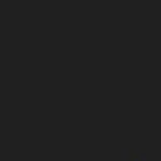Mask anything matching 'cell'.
I'll list each match as a JSON object with an SVG mask.
<instances>
[{
  "label": "cell",
  "mask_w": 161,
  "mask_h": 161,
  "mask_svg": "<svg viewBox=\"0 0 161 161\" xmlns=\"http://www.w3.org/2000/svg\"><path fill=\"white\" fill-rule=\"evenodd\" d=\"M123 158H126V161H146V158H143V156H138V153H136V151H128V148H126V151H123Z\"/></svg>",
  "instance_id": "6da1fadb"
}]
</instances>
